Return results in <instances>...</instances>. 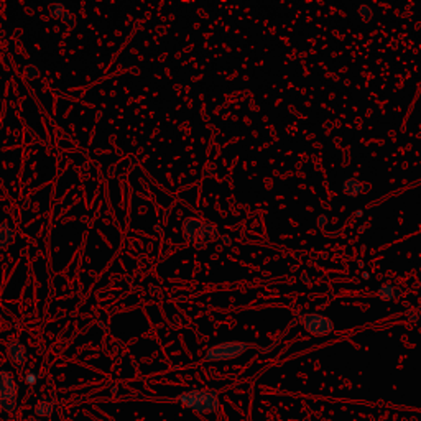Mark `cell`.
<instances>
[{"label": "cell", "instance_id": "1", "mask_svg": "<svg viewBox=\"0 0 421 421\" xmlns=\"http://www.w3.org/2000/svg\"><path fill=\"white\" fill-rule=\"evenodd\" d=\"M175 402L200 415H214L221 408L219 394L216 390H188L178 395Z\"/></svg>", "mask_w": 421, "mask_h": 421}, {"label": "cell", "instance_id": "2", "mask_svg": "<svg viewBox=\"0 0 421 421\" xmlns=\"http://www.w3.org/2000/svg\"><path fill=\"white\" fill-rule=\"evenodd\" d=\"M18 383L14 374L7 368H0V408L5 413L17 410Z\"/></svg>", "mask_w": 421, "mask_h": 421}, {"label": "cell", "instance_id": "3", "mask_svg": "<svg viewBox=\"0 0 421 421\" xmlns=\"http://www.w3.org/2000/svg\"><path fill=\"white\" fill-rule=\"evenodd\" d=\"M249 349H250V346L247 342H241V341L221 342V344H216V346L209 347L204 355V360H208V362H222V360L237 359L239 355H242Z\"/></svg>", "mask_w": 421, "mask_h": 421}, {"label": "cell", "instance_id": "4", "mask_svg": "<svg viewBox=\"0 0 421 421\" xmlns=\"http://www.w3.org/2000/svg\"><path fill=\"white\" fill-rule=\"evenodd\" d=\"M301 325L310 334L313 336H327L334 331V325L329 318L318 313H308L301 314L299 318Z\"/></svg>", "mask_w": 421, "mask_h": 421}, {"label": "cell", "instance_id": "5", "mask_svg": "<svg viewBox=\"0 0 421 421\" xmlns=\"http://www.w3.org/2000/svg\"><path fill=\"white\" fill-rule=\"evenodd\" d=\"M7 355H9L10 362L14 364L18 370H22V368L25 367L28 360V351L27 347L23 346V342H20L18 339H12V341L7 342Z\"/></svg>", "mask_w": 421, "mask_h": 421}, {"label": "cell", "instance_id": "6", "mask_svg": "<svg viewBox=\"0 0 421 421\" xmlns=\"http://www.w3.org/2000/svg\"><path fill=\"white\" fill-rule=\"evenodd\" d=\"M217 239H221L219 232H217V229L214 228L210 222H202L200 234H198L196 242H194V244H196V247H202V245L209 244V242L217 241Z\"/></svg>", "mask_w": 421, "mask_h": 421}, {"label": "cell", "instance_id": "7", "mask_svg": "<svg viewBox=\"0 0 421 421\" xmlns=\"http://www.w3.org/2000/svg\"><path fill=\"white\" fill-rule=\"evenodd\" d=\"M202 222L204 221H201L200 217H186V219L183 221V236L186 241L191 242V244L196 242V237H198V234H200Z\"/></svg>", "mask_w": 421, "mask_h": 421}, {"label": "cell", "instance_id": "8", "mask_svg": "<svg viewBox=\"0 0 421 421\" xmlns=\"http://www.w3.org/2000/svg\"><path fill=\"white\" fill-rule=\"evenodd\" d=\"M33 413L38 418H50L53 413H55V402L50 398H40L35 403Z\"/></svg>", "mask_w": 421, "mask_h": 421}, {"label": "cell", "instance_id": "9", "mask_svg": "<svg viewBox=\"0 0 421 421\" xmlns=\"http://www.w3.org/2000/svg\"><path fill=\"white\" fill-rule=\"evenodd\" d=\"M15 239V230L7 222H0V250L7 249Z\"/></svg>", "mask_w": 421, "mask_h": 421}, {"label": "cell", "instance_id": "10", "mask_svg": "<svg viewBox=\"0 0 421 421\" xmlns=\"http://www.w3.org/2000/svg\"><path fill=\"white\" fill-rule=\"evenodd\" d=\"M400 295H402V291H400L398 288H395V286L390 285V283H385V285L379 286V297L382 299H385V301L398 298Z\"/></svg>", "mask_w": 421, "mask_h": 421}, {"label": "cell", "instance_id": "11", "mask_svg": "<svg viewBox=\"0 0 421 421\" xmlns=\"http://www.w3.org/2000/svg\"><path fill=\"white\" fill-rule=\"evenodd\" d=\"M342 188L347 196L355 198L360 191H362V183H360L359 180H354V178H349V180H346V183H344Z\"/></svg>", "mask_w": 421, "mask_h": 421}, {"label": "cell", "instance_id": "12", "mask_svg": "<svg viewBox=\"0 0 421 421\" xmlns=\"http://www.w3.org/2000/svg\"><path fill=\"white\" fill-rule=\"evenodd\" d=\"M64 12H66V7H64L63 3L56 2V3H51V5H50V15H51V18L62 20V17L64 15Z\"/></svg>", "mask_w": 421, "mask_h": 421}, {"label": "cell", "instance_id": "13", "mask_svg": "<svg viewBox=\"0 0 421 421\" xmlns=\"http://www.w3.org/2000/svg\"><path fill=\"white\" fill-rule=\"evenodd\" d=\"M25 76H27V79H38V76H40L38 68L33 66V64H28V66L25 68Z\"/></svg>", "mask_w": 421, "mask_h": 421}, {"label": "cell", "instance_id": "14", "mask_svg": "<svg viewBox=\"0 0 421 421\" xmlns=\"http://www.w3.org/2000/svg\"><path fill=\"white\" fill-rule=\"evenodd\" d=\"M62 22H63L66 27H74V25H76V17L71 14L70 10H66V12H64L63 17H62Z\"/></svg>", "mask_w": 421, "mask_h": 421}, {"label": "cell", "instance_id": "15", "mask_svg": "<svg viewBox=\"0 0 421 421\" xmlns=\"http://www.w3.org/2000/svg\"><path fill=\"white\" fill-rule=\"evenodd\" d=\"M360 15H362V18L367 22V20L372 18V9H370V7H367V5L360 7Z\"/></svg>", "mask_w": 421, "mask_h": 421}, {"label": "cell", "instance_id": "16", "mask_svg": "<svg viewBox=\"0 0 421 421\" xmlns=\"http://www.w3.org/2000/svg\"><path fill=\"white\" fill-rule=\"evenodd\" d=\"M36 382V374H33V372H30V374H27V383L28 385H31V383Z\"/></svg>", "mask_w": 421, "mask_h": 421}, {"label": "cell", "instance_id": "17", "mask_svg": "<svg viewBox=\"0 0 421 421\" xmlns=\"http://www.w3.org/2000/svg\"><path fill=\"white\" fill-rule=\"evenodd\" d=\"M221 242H222V244H224V245H230V244H232V241H230V237H228V236H222V237H221Z\"/></svg>", "mask_w": 421, "mask_h": 421}, {"label": "cell", "instance_id": "18", "mask_svg": "<svg viewBox=\"0 0 421 421\" xmlns=\"http://www.w3.org/2000/svg\"><path fill=\"white\" fill-rule=\"evenodd\" d=\"M318 222H319V226H321V228H325L326 222H327V217H326V216H321V217H319V219H318Z\"/></svg>", "mask_w": 421, "mask_h": 421}]
</instances>
